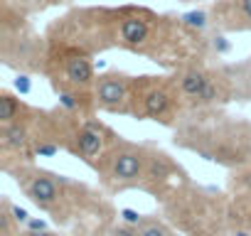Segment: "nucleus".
Here are the masks:
<instances>
[{"label":"nucleus","mask_w":251,"mask_h":236,"mask_svg":"<svg viewBox=\"0 0 251 236\" xmlns=\"http://www.w3.org/2000/svg\"><path fill=\"white\" fill-rule=\"evenodd\" d=\"M25 236H54L52 231H25Z\"/></svg>","instance_id":"24"},{"label":"nucleus","mask_w":251,"mask_h":236,"mask_svg":"<svg viewBox=\"0 0 251 236\" xmlns=\"http://www.w3.org/2000/svg\"><path fill=\"white\" fill-rule=\"evenodd\" d=\"M0 138H3V148H8V150H20V148H25V143H27V128H25L20 121H15V123H10V126H3V131H0Z\"/></svg>","instance_id":"10"},{"label":"nucleus","mask_w":251,"mask_h":236,"mask_svg":"<svg viewBox=\"0 0 251 236\" xmlns=\"http://www.w3.org/2000/svg\"><path fill=\"white\" fill-rule=\"evenodd\" d=\"M214 49H217V52H229V42H226L224 37H217V40H214Z\"/></svg>","instance_id":"23"},{"label":"nucleus","mask_w":251,"mask_h":236,"mask_svg":"<svg viewBox=\"0 0 251 236\" xmlns=\"http://www.w3.org/2000/svg\"><path fill=\"white\" fill-rule=\"evenodd\" d=\"M182 23H185L187 27L204 30V27L209 25V18H207V13H204V10H195V13H187V15H182Z\"/></svg>","instance_id":"12"},{"label":"nucleus","mask_w":251,"mask_h":236,"mask_svg":"<svg viewBox=\"0 0 251 236\" xmlns=\"http://www.w3.org/2000/svg\"><path fill=\"white\" fill-rule=\"evenodd\" d=\"M217 96H219V84H217V79L212 76V81L207 84V89L202 91V96L197 98V103H214Z\"/></svg>","instance_id":"14"},{"label":"nucleus","mask_w":251,"mask_h":236,"mask_svg":"<svg viewBox=\"0 0 251 236\" xmlns=\"http://www.w3.org/2000/svg\"><path fill=\"white\" fill-rule=\"evenodd\" d=\"M94 98L106 111L126 113L128 111V101H131V79L118 71H108L99 76L94 84Z\"/></svg>","instance_id":"2"},{"label":"nucleus","mask_w":251,"mask_h":236,"mask_svg":"<svg viewBox=\"0 0 251 236\" xmlns=\"http://www.w3.org/2000/svg\"><path fill=\"white\" fill-rule=\"evenodd\" d=\"M121 219H123V224H128V226L143 224V214H138L136 209H121Z\"/></svg>","instance_id":"16"},{"label":"nucleus","mask_w":251,"mask_h":236,"mask_svg":"<svg viewBox=\"0 0 251 236\" xmlns=\"http://www.w3.org/2000/svg\"><path fill=\"white\" fill-rule=\"evenodd\" d=\"M153 15L146 10H123L116 20V40L121 47L143 52L153 42Z\"/></svg>","instance_id":"1"},{"label":"nucleus","mask_w":251,"mask_h":236,"mask_svg":"<svg viewBox=\"0 0 251 236\" xmlns=\"http://www.w3.org/2000/svg\"><path fill=\"white\" fill-rule=\"evenodd\" d=\"M168 236H177V234H168Z\"/></svg>","instance_id":"26"},{"label":"nucleus","mask_w":251,"mask_h":236,"mask_svg":"<svg viewBox=\"0 0 251 236\" xmlns=\"http://www.w3.org/2000/svg\"><path fill=\"white\" fill-rule=\"evenodd\" d=\"M62 67H64V79L72 86L86 89V86L96 84V79H94V64H91V59L84 52H69L62 59Z\"/></svg>","instance_id":"4"},{"label":"nucleus","mask_w":251,"mask_h":236,"mask_svg":"<svg viewBox=\"0 0 251 236\" xmlns=\"http://www.w3.org/2000/svg\"><path fill=\"white\" fill-rule=\"evenodd\" d=\"M57 145H52V143H40L37 145V155L40 158H52V155H57Z\"/></svg>","instance_id":"21"},{"label":"nucleus","mask_w":251,"mask_h":236,"mask_svg":"<svg viewBox=\"0 0 251 236\" xmlns=\"http://www.w3.org/2000/svg\"><path fill=\"white\" fill-rule=\"evenodd\" d=\"M143 165H146V160L141 158V153L121 150L111 160V177H116L121 182H133L143 175Z\"/></svg>","instance_id":"5"},{"label":"nucleus","mask_w":251,"mask_h":236,"mask_svg":"<svg viewBox=\"0 0 251 236\" xmlns=\"http://www.w3.org/2000/svg\"><path fill=\"white\" fill-rule=\"evenodd\" d=\"M25 189H27V197H30L37 207H42V209L54 207L57 199H59V189H57L54 180L47 177V175H32V177L25 182Z\"/></svg>","instance_id":"6"},{"label":"nucleus","mask_w":251,"mask_h":236,"mask_svg":"<svg viewBox=\"0 0 251 236\" xmlns=\"http://www.w3.org/2000/svg\"><path fill=\"white\" fill-rule=\"evenodd\" d=\"M25 229H27V231H47V221H45V219H35V216H32V219L25 224Z\"/></svg>","instance_id":"22"},{"label":"nucleus","mask_w":251,"mask_h":236,"mask_svg":"<svg viewBox=\"0 0 251 236\" xmlns=\"http://www.w3.org/2000/svg\"><path fill=\"white\" fill-rule=\"evenodd\" d=\"M103 148V128L96 123H86L84 128H79L76 133V150L84 160H91L94 155H99Z\"/></svg>","instance_id":"8"},{"label":"nucleus","mask_w":251,"mask_h":236,"mask_svg":"<svg viewBox=\"0 0 251 236\" xmlns=\"http://www.w3.org/2000/svg\"><path fill=\"white\" fill-rule=\"evenodd\" d=\"M20 111H23L20 98H15L10 91H0V123L3 126L15 123L20 118Z\"/></svg>","instance_id":"11"},{"label":"nucleus","mask_w":251,"mask_h":236,"mask_svg":"<svg viewBox=\"0 0 251 236\" xmlns=\"http://www.w3.org/2000/svg\"><path fill=\"white\" fill-rule=\"evenodd\" d=\"M59 103H62L67 111H74V108H79V101H76V96H74L72 91H59Z\"/></svg>","instance_id":"18"},{"label":"nucleus","mask_w":251,"mask_h":236,"mask_svg":"<svg viewBox=\"0 0 251 236\" xmlns=\"http://www.w3.org/2000/svg\"><path fill=\"white\" fill-rule=\"evenodd\" d=\"M8 212H10V216H13V221L15 224H27L32 216L27 214V209H23V207H18V204H10L8 202Z\"/></svg>","instance_id":"15"},{"label":"nucleus","mask_w":251,"mask_h":236,"mask_svg":"<svg viewBox=\"0 0 251 236\" xmlns=\"http://www.w3.org/2000/svg\"><path fill=\"white\" fill-rule=\"evenodd\" d=\"M146 91H143V113L153 121L158 118H165L173 111V94L165 84H160L153 76H143Z\"/></svg>","instance_id":"3"},{"label":"nucleus","mask_w":251,"mask_h":236,"mask_svg":"<svg viewBox=\"0 0 251 236\" xmlns=\"http://www.w3.org/2000/svg\"><path fill=\"white\" fill-rule=\"evenodd\" d=\"M222 10H226L224 27H229V30H249L251 27V0H226Z\"/></svg>","instance_id":"9"},{"label":"nucleus","mask_w":251,"mask_h":236,"mask_svg":"<svg viewBox=\"0 0 251 236\" xmlns=\"http://www.w3.org/2000/svg\"><path fill=\"white\" fill-rule=\"evenodd\" d=\"M209 81H212V74L204 71V69H200V67H190V69H185V71L177 76L180 94L187 96V98H192V101H197V98L202 96V91L207 89Z\"/></svg>","instance_id":"7"},{"label":"nucleus","mask_w":251,"mask_h":236,"mask_svg":"<svg viewBox=\"0 0 251 236\" xmlns=\"http://www.w3.org/2000/svg\"><path fill=\"white\" fill-rule=\"evenodd\" d=\"M168 234L170 231L163 224H158V221H146L141 226V231H138V236H168Z\"/></svg>","instance_id":"13"},{"label":"nucleus","mask_w":251,"mask_h":236,"mask_svg":"<svg viewBox=\"0 0 251 236\" xmlns=\"http://www.w3.org/2000/svg\"><path fill=\"white\" fill-rule=\"evenodd\" d=\"M15 89H18L20 94H30V89H32L30 76H27V74H18V79H15Z\"/></svg>","instance_id":"20"},{"label":"nucleus","mask_w":251,"mask_h":236,"mask_svg":"<svg viewBox=\"0 0 251 236\" xmlns=\"http://www.w3.org/2000/svg\"><path fill=\"white\" fill-rule=\"evenodd\" d=\"M234 236H251V234H249V231H236Z\"/></svg>","instance_id":"25"},{"label":"nucleus","mask_w":251,"mask_h":236,"mask_svg":"<svg viewBox=\"0 0 251 236\" xmlns=\"http://www.w3.org/2000/svg\"><path fill=\"white\" fill-rule=\"evenodd\" d=\"M35 5V0H5L8 10H18V13H27Z\"/></svg>","instance_id":"17"},{"label":"nucleus","mask_w":251,"mask_h":236,"mask_svg":"<svg viewBox=\"0 0 251 236\" xmlns=\"http://www.w3.org/2000/svg\"><path fill=\"white\" fill-rule=\"evenodd\" d=\"M111 236H138V231L133 229V226H128V224H121V226H113L111 231H108Z\"/></svg>","instance_id":"19"}]
</instances>
